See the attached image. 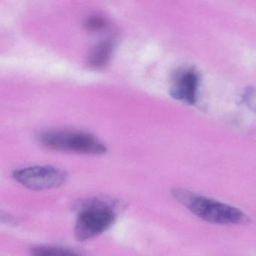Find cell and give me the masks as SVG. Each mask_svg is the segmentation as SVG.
<instances>
[{"instance_id":"cell-1","label":"cell","mask_w":256,"mask_h":256,"mask_svg":"<svg viewBox=\"0 0 256 256\" xmlns=\"http://www.w3.org/2000/svg\"><path fill=\"white\" fill-rule=\"evenodd\" d=\"M172 194L182 206L202 220L216 224H245L248 218L240 210L210 198L175 188Z\"/></svg>"},{"instance_id":"cell-5","label":"cell","mask_w":256,"mask_h":256,"mask_svg":"<svg viewBox=\"0 0 256 256\" xmlns=\"http://www.w3.org/2000/svg\"><path fill=\"white\" fill-rule=\"evenodd\" d=\"M198 86L197 73L192 68H184L175 74L170 88V96L187 104H194L197 98Z\"/></svg>"},{"instance_id":"cell-8","label":"cell","mask_w":256,"mask_h":256,"mask_svg":"<svg viewBox=\"0 0 256 256\" xmlns=\"http://www.w3.org/2000/svg\"><path fill=\"white\" fill-rule=\"evenodd\" d=\"M84 28L90 31H100L107 26L108 20L100 14L89 16L84 20Z\"/></svg>"},{"instance_id":"cell-2","label":"cell","mask_w":256,"mask_h":256,"mask_svg":"<svg viewBox=\"0 0 256 256\" xmlns=\"http://www.w3.org/2000/svg\"><path fill=\"white\" fill-rule=\"evenodd\" d=\"M74 226V235L79 241L100 236L110 228L116 220L113 206L100 199L82 202Z\"/></svg>"},{"instance_id":"cell-7","label":"cell","mask_w":256,"mask_h":256,"mask_svg":"<svg viewBox=\"0 0 256 256\" xmlns=\"http://www.w3.org/2000/svg\"><path fill=\"white\" fill-rule=\"evenodd\" d=\"M30 254L31 256H82L72 250L50 246L34 247Z\"/></svg>"},{"instance_id":"cell-6","label":"cell","mask_w":256,"mask_h":256,"mask_svg":"<svg viewBox=\"0 0 256 256\" xmlns=\"http://www.w3.org/2000/svg\"><path fill=\"white\" fill-rule=\"evenodd\" d=\"M115 40L110 37L96 44L88 54L86 60L88 66L94 70H100L106 66L110 60Z\"/></svg>"},{"instance_id":"cell-9","label":"cell","mask_w":256,"mask_h":256,"mask_svg":"<svg viewBox=\"0 0 256 256\" xmlns=\"http://www.w3.org/2000/svg\"><path fill=\"white\" fill-rule=\"evenodd\" d=\"M246 101L247 102L250 107L256 109V92L254 90L247 91L245 94Z\"/></svg>"},{"instance_id":"cell-4","label":"cell","mask_w":256,"mask_h":256,"mask_svg":"<svg viewBox=\"0 0 256 256\" xmlns=\"http://www.w3.org/2000/svg\"><path fill=\"white\" fill-rule=\"evenodd\" d=\"M16 182L32 190H48L58 188L66 181L65 170L50 166H36L14 170Z\"/></svg>"},{"instance_id":"cell-3","label":"cell","mask_w":256,"mask_h":256,"mask_svg":"<svg viewBox=\"0 0 256 256\" xmlns=\"http://www.w3.org/2000/svg\"><path fill=\"white\" fill-rule=\"evenodd\" d=\"M41 144L62 152L101 155L107 150L106 145L97 138L84 132L53 130L40 134Z\"/></svg>"}]
</instances>
